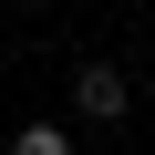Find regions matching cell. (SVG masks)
Here are the masks:
<instances>
[{
	"mask_svg": "<svg viewBox=\"0 0 155 155\" xmlns=\"http://www.w3.org/2000/svg\"><path fill=\"white\" fill-rule=\"evenodd\" d=\"M72 114H83V124H124L134 114V72L124 62H83V72H72Z\"/></svg>",
	"mask_w": 155,
	"mask_h": 155,
	"instance_id": "obj_1",
	"label": "cell"
},
{
	"mask_svg": "<svg viewBox=\"0 0 155 155\" xmlns=\"http://www.w3.org/2000/svg\"><path fill=\"white\" fill-rule=\"evenodd\" d=\"M11 155H72V134H62V124H21V134H11Z\"/></svg>",
	"mask_w": 155,
	"mask_h": 155,
	"instance_id": "obj_2",
	"label": "cell"
}]
</instances>
